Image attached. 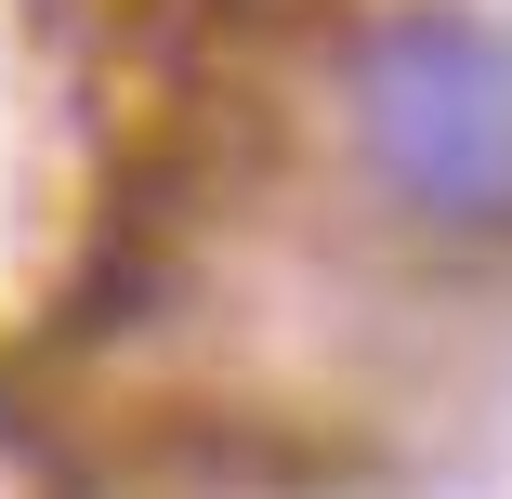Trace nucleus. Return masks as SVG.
Returning <instances> with one entry per match:
<instances>
[{"label": "nucleus", "instance_id": "nucleus-1", "mask_svg": "<svg viewBox=\"0 0 512 499\" xmlns=\"http://www.w3.org/2000/svg\"><path fill=\"white\" fill-rule=\"evenodd\" d=\"M368 171L447 237H512V40L460 0H407L355 53Z\"/></svg>", "mask_w": 512, "mask_h": 499}]
</instances>
